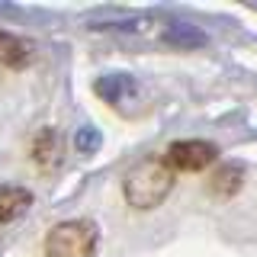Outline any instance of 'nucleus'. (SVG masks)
<instances>
[{
	"mask_svg": "<svg viewBox=\"0 0 257 257\" xmlns=\"http://www.w3.org/2000/svg\"><path fill=\"white\" fill-rule=\"evenodd\" d=\"M241 183H244V164H238V161L222 164L219 171L209 177V190H212L215 196H222V199L235 196V193L241 190Z\"/></svg>",
	"mask_w": 257,
	"mask_h": 257,
	"instance_id": "nucleus-6",
	"label": "nucleus"
},
{
	"mask_svg": "<svg viewBox=\"0 0 257 257\" xmlns=\"http://www.w3.org/2000/svg\"><path fill=\"white\" fill-rule=\"evenodd\" d=\"M96 145H100V135H96L93 128H80L77 132V148L80 151H93Z\"/></svg>",
	"mask_w": 257,
	"mask_h": 257,
	"instance_id": "nucleus-10",
	"label": "nucleus"
},
{
	"mask_svg": "<svg viewBox=\"0 0 257 257\" xmlns=\"http://www.w3.org/2000/svg\"><path fill=\"white\" fill-rule=\"evenodd\" d=\"M174 171L161 161V155H148L135 161L132 171L125 174V199L135 209H155L167 199L174 190Z\"/></svg>",
	"mask_w": 257,
	"mask_h": 257,
	"instance_id": "nucleus-1",
	"label": "nucleus"
},
{
	"mask_svg": "<svg viewBox=\"0 0 257 257\" xmlns=\"http://www.w3.org/2000/svg\"><path fill=\"white\" fill-rule=\"evenodd\" d=\"M167 42H171V45H183V48H196V45L206 42V36L196 26H183V23H180V26L167 29Z\"/></svg>",
	"mask_w": 257,
	"mask_h": 257,
	"instance_id": "nucleus-9",
	"label": "nucleus"
},
{
	"mask_svg": "<svg viewBox=\"0 0 257 257\" xmlns=\"http://www.w3.org/2000/svg\"><path fill=\"white\" fill-rule=\"evenodd\" d=\"M61 155H64L61 132H55V128H42V132L32 139V161H36L42 171H55V167L61 164Z\"/></svg>",
	"mask_w": 257,
	"mask_h": 257,
	"instance_id": "nucleus-4",
	"label": "nucleus"
},
{
	"mask_svg": "<svg viewBox=\"0 0 257 257\" xmlns=\"http://www.w3.org/2000/svg\"><path fill=\"white\" fill-rule=\"evenodd\" d=\"M132 90H135V87H132V80H128L125 74H109V77L96 80V93H100L106 103H112V106H116L125 93H132Z\"/></svg>",
	"mask_w": 257,
	"mask_h": 257,
	"instance_id": "nucleus-8",
	"label": "nucleus"
},
{
	"mask_svg": "<svg viewBox=\"0 0 257 257\" xmlns=\"http://www.w3.org/2000/svg\"><path fill=\"white\" fill-rule=\"evenodd\" d=\"M36 58V45L23 36H13V32L0 29V64L7 68H26Z\"/></svg>",
	"mask_w": 257,
	"mask_h": 257,
	"instance_id": "nucleus-5",
	"label": "nucleus"
},
{
	"mask_svg": "<svg viewBox=\"0 0 257 257\" xmlns=\"http://www.w3.org/2000/svg\"><path fill=\"white\" fill-rule=\"evenodd\" d=\"M100 228L90 219L58 222L45 238V257H96Z\"/></svg>",
	"mask_w": 257,
	"mask_h": 257,
	"instance_id": "nucleus-2",
	"label": "nucleus"
},
{
	"mask_svg": "<svg viewBox=\"0 0 257 257\" xmlns=\"http://www.w3.org/2000/svg\"><path fill=\"white\" fill-rule=\"evenodd\" d=\"M215 158H219V148H215L212 142H206V139H180V142H171L164 148V155H161V161H164L174 174L177 171L199 174V171H206Z\"/></svg>",
	"mask_w": 257,
	"mask_h": 257,
	"instance_id": "nucleus-3",
	"label": "nucleus"
},
{
	"mask_svg": "<svg viewBox=\"0 0 257 257\" xmlns=\"http://www.w3.org/2000/svg\"><path fill=\"white\" fill-rule=\"evenodd\" d=\"M29 206H32V193L26 187H4L0 190V225L26 215Z\"/></svg>",
	"mask_w": 257,
	"mask_h": 257,
	"instance_id": "nucleus-7",
	"label": "nucleus"
}]
</instances>
